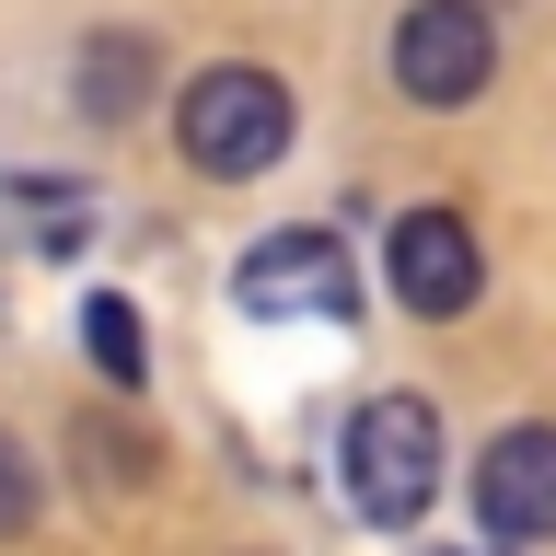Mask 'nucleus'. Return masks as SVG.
<instances>
[{"mask_svg":"<svg viewBox=\"0 0 556 556\" xmlns=\"http://www.w3.org/2000/svg\"><path fill=\"white\" fill-rule=\"evenodd\" d=\"M337 486H348V510L371 521V533H406L441 498V417L417 406V394H371V406L348 417V441H337Z\"/></svg>","mask_w":556,"mask_h":556,"instance_id":"obj_1","label":"nucleus"},{"mask_svg":"<svg viewBox=\"0 0 556 556\" xmlns=\"http://www.w3.org/2000/svg\"><path fill=\"white\" fill-rule=\"evenodd\" d=\"M174 139H186L198 174H267L278 151H290V81L255 70V59L198 70V81L174 93Z\"/></svg>","mask_w":556,"mask_h":556,"instance_id":"obj_2","label":"nucleus"},{"mask_svg":"<svg viewBox=\"0 0 556 556\" xmlns=\"http://www.w3.org/2000/svg\"><path fill=\"white\" fill-rule=\"evenodd\" d=\"M486 70H498L486 0H417L406 24H394V93L406 104H476Z\"/></svg>","mask_w":556,"mask_h":556,"instance_id":"obj_3","label":"nucleus"},{"mask_svg":"<svg viewBox=\"0 0 556 556\" xmlns=\"http://www.w3.org/2000/svg\"><path fill=\"white\" fill-rule=\"evenodd\" d=\"M382 278H394V302L406 313H476V290H486V255H476V232L452 220V208H406L394 220V243H382Z\"/></svg>","mask_w":556,"mask_h":556,"instance_id":"obj_4","label":"nucleus"},{"mask_svg":"<svg viewBox=\"0 0 556 556\" xmlns=\"http://www.w3.org/2000/svg\"><path fill=\"white\" fill-rule=\"evenodd\" d=\"M476 521L498 533V545H545L556 533V429L545 417H521V429H498L476 464Z\"/></svg>","mask_w":556,"mask_h":556,"instance_id":"obj_5","label":"nucleus"},{"mask_svg":"<svg viewBox=\"0 0 556 556\" xmlns=\"http://www.w3.org/2000/svg\"><path fill=\"white\" fill-rule=\"evenodd\" d=\"M243 313H359V278H348V243L337 232H267L255 255H243Z\"/></svg>","mask_w":556,"mask_h":556,"instance_id":"obj_6","label":"nucleus"},{"mask_svg":"<svg viewBox=\"0 0 556 556\" xmlns=\"http://www.w3.org/2000/svg\"><path fill=\"white\" fill-rule=\"evenodd\" d=\"M151 35H81V70H70V81H81V104H93L104 128H128L139 116V93H151Z\"/></svg>","mask_w":556,"mask_h":556,"instance_id":"obj_7","label":"nucleus"},{"mask_svg":"<svg viewBox=\"0 0 556 556\" xmlns=\"http://www.w3.org/2000/svg\"><path fill=\"white\" fill-rule=\"evenodd\" d=\"M81 337H93L104 382H116V394H139V313L116 302V290H93V302H81Z\"/></svg>","mask_w":556,"mask_h":556,"instance_id":"obj_8","label":"nucleus"},{"mask_svg":"<svg viewBox=\"0 0 556 556\" xmlns=\"http://www.w3.org/2000/svg\"><path fill=\"white\" fill-rule=\"evenodd\" d=\"M12 533H35V464H24V441L0 429V545Z\"/></svg>","mask_w":556,"mask_h":556,"instance_id":"obj_9","label":"nucleus"},{"mask_svg":"<svg viewBox=\"0 0 556 556\" xmlns=\"http://www.w3.org/2000/svg\"><path fill=\"white\" fill-rule=\"evenodd\" d=\"M70 452H81V464H93L104 486H139V464H151V452L128 441V429H70Z\"/></svg>","mask_w":556,"mask_h":556,"instance_id":"obj_10","label":"nucleus"}]
</instances>
